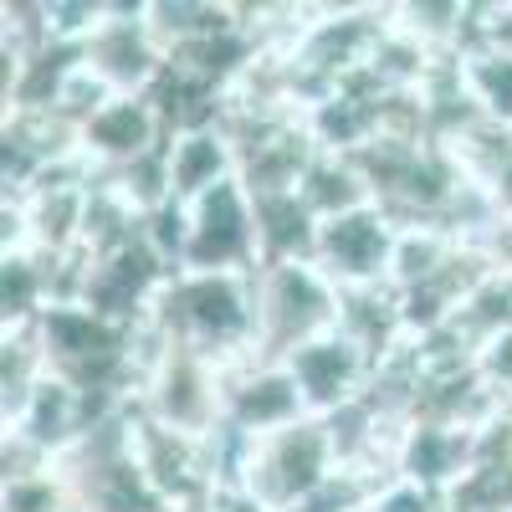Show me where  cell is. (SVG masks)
<instances>
[{"mask_svg":"<svg viewBox=\"0 0 512 512\" xmlns=\"http://www.w3.org/2000/svg\"><path fill=\"white\" fill-rule=\"evenodd\" d=\"M169 333V344L195 349L226 369L262 359L256 328V272H175L149 313Z\"/></svg>","mask_w":512,"mask_h":512,"instance_id":"1","label":"cell"},{"mask_svg":"<svg viewBox=\"0 0 512 512\" xmlns=\"http://www.w3.org/2000/svg\"><path fill=\"white\" fill-rule=\"evenodd\" d=\"M344 466H338V446L328 420L308 415L287 425L277 436L246 441L241 436V456H236V482L262 512H297L303 502H313Z\"/></svg>","mask_w":512,"mask_h":512,"instance_id":"2","label":"cell"},{"mask_svg":"<svg viewBox=\"0 0 512 512\" xmlns=\"http://www.w3.org/2000/svg\"><path fill=\"white\" fill-rule=\"evenodd\" d=\"M338 292L318 262H267L256 272V328H262V359H287L308 338L338 328Z\"/></svg>","mask_w":512,"mask_h":512,"instance_id":"3","label":"cell"},{"mask_svg":"<svg viewBox=\"0 0 512 512\" xmlns=\"http://www.w3.org/2000/svg\"><path fill=\"white\" fill-rule=\"evenodd\" d=\"M226 364L205 359L195 349L169 344V354L154 364V374L144 379L139 390V410L164 425V431H180L195 441H210L226 425Z\"/></svg>","mask_w":512,"mask_h":512,"instance_id":"4","label":"cell"},{"mask_svg":"<svg viewBox=\"0 0 512 512\" xmlns=\"http://www.w3.org/2000/svg\"><path fill=\"white\" fill-rule=\"evenodd\" d=\"M190 210V236L180 272H262V236H256V200L241 180H226L200 195Z\"/></svg>","mask_w":512,"mask_h":512,"instance_id":"5","label":"cell"},{"mask_svg":"<svg viewBox=\"0 0 512 512\" xmlns=\"http://www.w3.org/2000/svg\"><path fill=\"white\" fill-rule=\"evenodd\" d=\"M400 221L384 205L349 210L338 221L318 226V251L313 262L338 292H364V287H390V262H395Z\"/></svg>","mask_w":512,"mask_h":512,"instance_id":"6","label":"cell"},{"mask_svg":"<svg viewBox=\"0 0 512 512\" xmlns=\"http://www.w3.org/2000/svg\"><path fill=\"white\" fill-rule=\"evenodd\" d=\"M282 364L292 369L297 390L308 400V415H318V420L359 405L374 384V369H379V359L359 344V338H349L344 328H328V333L308 338V344L292 349Z\"/></svg>","mask_w":512,"mask_h":512,"instance_id":"7","label":"cell"},{"mask_svg":"<svg viewBox=\"0 0 512 512\" xmlns=\"http://www.w3.org/2000/svg\"><path fill=\"white\" fill-rule=\"evenodd\" d=\"M149 0H108V21L98 26V36L82 47V62H88L118 98H139V93H154V82L164 77V52L149 31V16H144Z\"/></svg>","mask_w":512,"mask_h":512,"instance_id":"8","label":"cell"},{"mask_svg":"<svg viewBox=\"0 0 512 512\" xmlns=\"http://www.w3.org/2000/svg\"><path fill=\"white\" fill-rule=\"evenodd\" d=\"M308 420V400L282 359H251L226 374V431L262 441Z\"/></svg>","mask_w":512,"mask_h":512,"instance_id":"9","label":"cell"},{"mask_svg":"<svg viewBox=\"0 0 512 512\" xmlns=\"http://www.w3.org/2000/svg\"><path fill=\"white\" fill-rule=\"evenodd\" d=\"M164 139H169V123H164L159 103L149 93H139V98H113L98 118L82 123L77 149L98 169V180H108V175H123L128 164H139L144 154L164 149Z\"/></svg>","mask_w":512,"mask_h":512,"instance_id":"10","label":"cell"},{"mask_svg":"<svg viewBox=\"0 0 512 512\" xmlns=\"http://www.w3.org/2000/svg\"><path fill=\"white\" fill-rule=\"evenodd\" d=\"M482 461V431L466 425H441V420H410V431L400 441V461L395 477H410L420 487H431L441 497H451Z\"/></svg>","mask_w":512,"mask_h":512,"instance_id":"11","label":"cell"},{"mask_svg":"<svg viewBox=\"0 0 512 512\" xmlns=\"http://www.w3.org/2000/svg\"><path fill=\"white\" fill-rule=\"evenodd\" d=\"M164 159H169V200H180V205H195L216 185L236 180V144H231V134L221 123L169 134Z\"/></svg>","mask_w":512,"mask_h":512,"instance_id":"12","label":"cell"},{"mask_svg":"<svg viewBox=\"0 0 512 512\" xmlns=\"http://www.w3.org/2000/svg\"><path fill=\"white\" fill-rule=\"evenodd\" d=\"M57 303L52 256L41 251H6L0 256V333L36 328V318Z\"/></svg>","mask_w":512,"mask_h":512,"instance_id":"13","label":"cell"},{"mask_svg":"<svg viewBox=\"0 0 512 512\" xmlns=\"http://www.w3.org/2000/svg\"><path fill=\"white\" fill-rule=\"evenodd\" d=\"M297 195H303V205L313 210L318 221H338L349 216V210H364V205H379L374 200V185L364 175V164L354 154H328L318 149L303 185H297Z\"/></svg>","mask_w":512,"mask_h":512,"instance_id":"14","label":"cell"},{"mask_svg":"<svg viewBox=\"0 0 512 512\" xmlns=\"http://www.w3.org/2000/svg\"><path fill=\"white\" fill-rule=\"evenodd\" d=\"M256 200V236H262V267L267 262H313L318 251V216L303 195H251Z\"/></svg>","mask_w":512,"mask_h":512,"instance_id":"15","label":"cell"},{"mask_svg":"<svg viewBox=\"0 0 512 512\" xmlns=\"http://www.w3.org/2000/svg\"><path fill=\"white\" fill-rule=\"evenodd\" d=\"M456 82L477 118L512 128V52L502 47H466L456 57Z\"/></svg>","mask_w":512,"mask_h":512,"instance_id":"16","label":"cell"},{"mask_svg":"<svg viewBox=\"0 0 512 512\" xmlns=\"http://www.w3.org/2000/svg\"><path fill=\"white\" fill-rule=\"evenodd\" d=\"M0 512H77V507H72L67 477L57 466H47V472L0 482Z\"/></svg>","mask_w":512,"mask_h":512,"instance_id":"17","label":"cell"},{"mask_svg":"<svg viewBox=\"0 0 512 512\" xmlns=\"http://www.w3.org/2000/svg\"><path fill=\"white\" fill-rule=\"evenodd\" d=\"M364 512H446V497L431 492V487H420V482H410V477H390V482L374 487Z\"/></svg>","mask_w":512,"mask_h":512,"instance_id":"18","label":"cell"},{"mask_svg":"<svg viewBox=\"0 0 512 512\" xmlns=\"http://www.w3.org/2000/svg\"><path fill=\"white\" fill-rule=\"evenodd\" d=\"M477 374H482V384H487V390L512 410V328H502L497 338H487V344L477 349Z\"/></svg>","mask_w":512,"mask_h":512,"instance_id":"19","label":"cell"},{"mask_svg":"<svg viewBox=\"0 0 512 512\" xmlns=\"http://www.w3.org/2000/svg\"><path fill=\"white\" fill-rule=\"evenodd\" d=\"M472 47H502L512 52V0H472Z\"/></svg>","mask_w":512,"mask_h":512,"instance_id":"20","label":"cell"},{"mask_svg":"<svg viewBox=\"0 0 512 512\" xmlns=\"http://www.w3.org/2000/svg\"><path fill=\"white\" fill-rule=\"evenodd\" d=\"M446 512H456V507H446Z\"/></svg>","mask_w":512,"mask_h":512,"instance_id":"21","label":"cell"}]
</instances>
